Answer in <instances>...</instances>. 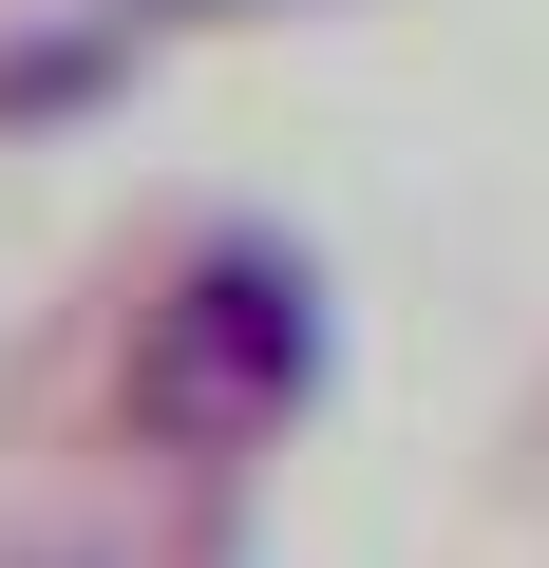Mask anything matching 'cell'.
<instances>
[{"instance_id":"6da1fadb","label":"cell","mask_w":549,"mask_h":568,"mask_svg":"<svg viewBox=\"0 0 549 568\" xmlns=\"http://www.w3.org/2000/svg\"><path fill=\"white\" fill-rule=\"evenodd\" d=\"M304 398H323V265L285 227H209L171 304L133 323V417L171 455H265Z\"/></svg>"}]
</instances>
